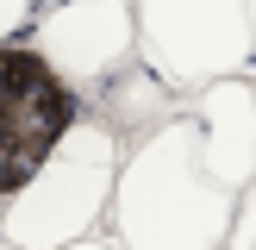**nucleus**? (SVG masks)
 <instances>
[{"label": "nucleus", "mask_w": 256, "mask_h": 250, "mask_svg": "<svg viewBox=\"0 0 256 250\" xmlns=\"http://www.w3.org/2000/svg\"><path fill=\"white\" fill-rule=\"evenodd\" d=\"M25 6H32V0H0V38L25 25Z\"/></svg>", "instance_id": "7"}, {"label": "nucleus", "mask_w": 256, "mask_h": 250, "mask_svg": "<svg viewBox=\"0 0 256 250\" xmlns=\"http://www.w3.org/2000/svg\"><path fill=\"white\" fill-rule=\"evenodd\" d=\"M125 250H212L238 219V188H225L200 156V119H169L138 144L112 182Z\"/></svg>", "instance_id": "1"}, {"label": "nucleus", "mask_w": 256, "mask_h": 250, "mask_svg": "<svg viewBox=\"0 0 256 250\" xmlns=\"http://www.w3.org/2000/svg\"><path fill=\"white\" fill-rule=\"evenodd\" d=\"M0 250H19V244H12V238H0Z\"/></svg>", "instance_id": "9"}, {"label": "nucleus", "mask_w": 256, "mask_h": 250, "mask_svg": "<svg viewBox=\"0 0 256 250\" xmlns=\"http://www.w3.org/2000/svg\"><path fill=\"white\" fill-rule=\"evenodd\" d=\"M75 125V94L38 50H0V200H12L38 175V162Z\"/></svg>", "instance_id": "4"}, {"label": "nucleus", "mask_w": 256, "mask_h": 250, "mask_svg": "<svg viewBox=\"0 0 256 250\" xmlns=\"http://www.w3.org/2000/svg\"><path fill=\"white\" fill-rule=\"evenodd\" d=\"M112 182H119L112 132L106 125H69L62 144L38 162V175L6 200V238L19 250H62L75 238H88Z\"/></svg>", "instance_id": "2"}, {"label": "nucleus", "mask_w": 256, "mask_h": 250, "mask_svg": "<svg viewBox=\"0 0 256 250\" xmlns=\"http://www.w3.org/2000/svg\"><path fill=\"white\" fill-rule=\"evenodd\" d=\"M138 44L162 82H219L256 56L250 0H138Z\"/></svg>", "instance_id": "3"}, {"label": "nucleus", "mask_w": 256, "mask_h": 250, "mask_svg": "<svg viewBox=\"0 0 256 250\" xmlns=\"http://www.w3.org/2000/svg\"><path fill=\"white\" fill-rule=\"evenodd\" d=\"M250 25H256V0H250Z\"/></svg>", "instance_id": "10"}, {"label": "nucleus", "mask_w": 256, "mask_h": 250, "mask_svg": "<svg viewBox=\"0 0 256 250\" xmlns=\"http://www.w3.org/2000/svg\"><path fill=\"white\" fill-rule=\"evenodd\" d=\"M200 156L219 175L225 188H250L256 175V88L232 82H206V100H200Z\"/></svg>", "instance_id": "6"}, {"label": "nucleus", "mask_w": 256, "mask_h": 250, "mask_svg": "<svg viewBox=\"0 0 256 250\" xmlns=\"http://www.w3.org/2000/svg\"><path fill=\"white\" fill-rule=\"evenodd\" d=\"M132 44H138V19L125 0H56L50 19L38 25V56L69 88L112 75Z\"/></svg>", "instance_id": "5"}, {"label": "nucleus", "mask_w": 256, "mask_h": 250, "mask_svg": "<svg viewBox=\"0 0 256 250\" xmlns=\"http://www.w3.org/2000/svg\"><path fill=\"white\" fill-rule=\"evenodd\" d=\"M62 250H112V244H82V238H75V244H62Z\"/></svg>", "instance_id": "8"}]
</instances>
